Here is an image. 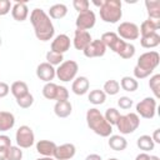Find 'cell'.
I'll return each mask as SVG.
<instances>
[{
    "label": "cell",
    "mask_w": 160,
    "mask_h": 160,
    "mask_svg": "<svg viewBox=\"0 0 160 160\" xmlns=\"http://www.w3.org/2000/svg\"><path fill=\"white\" fill-rule=\"evenodd\" d=\"M30 22L34 28L35 36L40 41H49L55 34L52 21L42 9H34L30 14Z\"/></svg>",
    "instance_id": "1"
},
{
    "label": "cell",
    "mask_w": 160,
    "mask_h": 160,
    "mask_svg": "<svg viewBox=\"0 0 160 160\" xmlns=\"http://www.w3.org/2000/svg\"><path fill=\"white\" fill-rule=\"evenodd\" d=\"M86 122L88 126L101 138H108L112 132V126L105 120L104 115L96 108H91L86 111Z\"/></svg>",
    "instance_id": "2"
},
{
    "label": "cell",
    "mask_w": 160,
    "mask_h": 160,
    "mask_svg": "<svg viewBox=\"0 0 160 160\" xmlns=\"http://www.w3.org/2000/svg\"><path fill=\"white\" fill-rule=\"evenodd\" d=\"M102 21L109 24L118 22L122 16V5L120 0H105L99 10Z\"/></svg>",
    "instance_id": "3"
},
{
    "label": "cell",
    "mask_w": 160,
    "mask_h": 160,
    "mask_svg": "<svg viewBox=\"0 0 160 160\" xmlns=\"http://www.w3.org/2000/svg\"><path fill=\"white\" fill-rule=\"evenodd\" d=\"M140 125V118L136 112H129L126 115H120L116 128L122 135L132 134Z\"/></svg>",
    "instance_id": "4"
},
{
    "label": "cell",
    "mask_w": 160,
    "mask_h": 160,
    "mask_svg": "<svg viewBox=\"0 0 160 160\" xmlns=\"http://www.w3.org/2000/svg\"><path fill=\"white\" fill-rule=\"evenodd\" d=\"M78 70H79V65H78L76 61L66 60V61H62L58 66V69H55V75L60 81L68 82V81L75 79V76L78 74Z\"/></svg>",
    "instance_id": "5"
},
{
    "label": "cell",
    "mask_w": 160,
    "mask_h": 160,
    "mask_svg": "<svg viewBox=\"0 0 160 160\" xmlns=\"http://www.w3.org/2000/svg\"><path fill=\"white\" fill-rule=\"evenodd\" d=\"M160 62V55L158 51H146L144 54H141L139 58H138V62L135 66L145 70V71H149V72H152L158 65Z\"/></svg>",
    "instance_id": "6"
},
{
    "label": "cell",
    "mask_w": 160,
    "mask_h": 160,
    "mask_svg": "<svg viewBox=\"0 0 160 160\" xmlns=\"http://www.w3.org/2000/svg\"><path fill=\"white\" fill-rule=\"evenodd\" d=\"M15 140L19 148L21 149H29L34 145L35 142V135L34 131L30 126L28 125H21L15 134Z\"/></svg>",
    "instance_id": "7"
},
{
    "label": "cell",
    "mask_w": 160,
    "mask_h": 160,
    "mask_svg": "<svg viewBox=\"0 0 160 160\" xmlns=\"http://www.w3.org/2000/svg\"><path fill=\"white\" fill-rule=\"evenodd\" d=\"M156 99L148 96L136 104V114L144 119H152L156 114Z\"/></svg>",
    "instance_id": "8"
},
{
    "label": "cell",
    "mask_w": 160,
    "mask_h": 160,
    "mask_svg": "<svg viewBox=\"0 0 160 160\" xmlns=\"http://www.w3.org/2000/svg\"><path fill=\"white\" fill-rule=\"evenodd\" d=\"M118 36L120 39L125 40H136L140 36L139 32V26L135 22H130V21H124L120 22V25L118 26Z\"/></svg>",
    "instance_id": "9"
},
{
    "label": "cell",
    "mask_w": 160,
    "mask_h": 160,
    "mask_svg": "<svg viewBox=\"0 0 160 160\" xmlns=\"http://www.w3.org/2000/svg\"><path fill=\"white\" fill-rule=\"evenodd\" d=\"M100 40H101V42H102L106 48H109L110 50H112V51H114L115 54H118V55H119V52L122 50V48H124V45H125V42H126V41H124L122 39H120V38L118 36V34L114 32V31L104 32V34L101 35Z\"/></svg>",
    "instance_id": "10"
},
{
    "label": "cell",
    "mask_w": 160,
    "mask_h": 160,
    "mask_svg": "<svg viewBox=\"0 0 160 160\" xmlns=\"http://www.w3.org/2000/svg\"><path fill=\"white\" fill-rule=\"evenodd\" d=\"M95 22H96V16H95V12L92 10H86V11H82V12H79L76 20H75V25H76V29L78 30H90L95 26Z\"/></svg>",
    "instance_id": "11"
},
{
    "label": "cell",
    "mask_w": 160,
    "mask_h": 160,
    "mask_svg": "<svg viewBox=\"0 0 160 160\" xmlns=\"http://www.w3.org/2000/svg\"><path fill=\"white\" fill-rule=\"evenodd\" d=\"M82 52L86 58H100L105 55L106 46L101 42L100 39H95V40H91V42L82 50Z\"/></svg>",
    "instance_id": "12"
},
{
    "label": "cell",
    "mask_w": 160,
    "mask_h": 160,
    "mask_svg": "<svg viewBox=\"0 0 160 160\" xmlns=\"http://www.w3.org/2000/svg\"><path fill=\"white\" fill-rule=\"evenodd\" d=\"M75 152H76L75 145L71 142H66L56 146L52 156L55 160H71L75 156Z\"/></svg>",
    "instance_id": "13"
},
{
    "label": "cell",
    "mask_w": 160,
    "mask_h": 160,
    "mask_svg": "<svg viewBox=\"0 0 160 160\" xmlns=\"http://www.w3.org/2000/svg\"><path fill=\"white\" fill-rule=\"evenodd\" d=\"M70 46H71V41L66 34H59L51 41V51L58 52V54L66 52L70 49Z\"/></svg>",
    "instance_id": "14"
},
{
    "label": "cell",
    "mask_w": 160,
    "mask_h": 160,
    "mask_svg": "<svg viewBox=\"0 0 160 160\" xmlns=\"http://www.w3.org/2000/svg\"><path fill=\"white\" fill-rule=\"evenodd\" d=\"M36 76L45 82H51V80L56 76L55 75V68L46 61L40 62L36 68Z\"/></svg>",
    "instance_id": "15"
},
{
    "label": "cell",
    "mask_w": 160,
    "mask_h": 160,
    "mask_svg": "<svg viewBox=\"0 0 160 160\" xmlns=\"http://www.w3.org/2000/svg\"><path fill=\"white\" fill-rule=\"evenodd\" d=\"M91 35L89 31L85 30H75L74 32V40H72V45L76 50H84L90 42H91Z\"/></svg>",
    "instance_id": "16"
},
{
    "label": "cell",
    "mask_w": 160,
    "mask_h": 160,
    "mask_svg": "<svg viewBox=\"0 0 160 160\" xmlns=\"http://www.w3.org/2000/svg\"><path fill=\"white\" fill-rule=\"evenodd\" d=\"M90 88V81L86 76H78L74 79L71 90L75 95H85L89 91Z\"/></svg>",
    "instance_id": "17"
},
{
    "label": "cell",
    "mask_w": 160,
    "mask_h": 160,
    "mask_svg": "<svg viewBox=\"0 0 160 160\" xmlns=\"http://www.w3.org/2000/svg\"><path fill=\"white\" fill-rule=\"evenodd\" d=\"M11 15L16 21L26 20L29 15V8L25 1H16L11 8Z\"/></svg>",
    "instance_id": "18"
},
{
    "label": "cell",
    "mask_w": 160,
    "mask_h": 160,
    "mask_svg": "<svg viewBox=\"0 0 160 160\" xmlns=\"http://www.w3.org/2000/svg\"><path fill=\"white\" fill-rule=\"evenodd\" d=\"M56 146L58 145L54 141H50V140H39L36 142V151L40 155H42V156L52 158Z\"/></svg>",
    "instance_id": "19"
},
{
    "label": "cell",
    "mask_w": 160,
    "mask_h": 160,
    "mask_svg": "<svg viewBox=\"0 0 160 160\" xmlns=\"http://www.w3.org/2000/svg\"><path fill=\"white\" fill-rule=\"evenodd\" d=\"M72 111V105L69 100L64 101H56L54 106V112L58 118H68Z\"/></svg>",
    "instance_id": "20"
},
{
    "label": "cell",
    "mask_w": 160,
    "mask_h": 160,
    "mask_svg": "<svg viewBox=\"0 0 160 160\" xmlns=\"http://www.w3.org/2000/svg\"><path fill=\"white\" fill-rule=\"evenodd\" d=\"M15 125V116L9 111H0V131H9Z\"/></svg>",
    "instance_id": "21"
},
{
    "label": "cell",
    "mask_w": 160,
    "mask_h": 160,
    "mask_svg": "<svg viewBox=\"0 0 160 160\" xmlns=\"http://www.w3.org/2000/svg\"><path fill=\"white\" fill-rule=\"evenodd\" d=\"M160 28V21H155V20H151V19H148V20H144L139 28V32L141 36H146V35H150V34H154L156 32V30Z\"/></svg>",
    "instance_id": "22"
},
{
    "label": "cell",
    "mask_w": 160,
    "mask_h": 160,
    "mask_svg": "<svg viewBox=\"0 0 160 160\" xmlns=\"http://www.w3.org/2000/svg\"><path fill=\"white\" fill-rule=\"evenodd\" d=\"M145 6L148 10L149 19L160 21V1L159 0H146Z\"/></svg>",
    "instance_id": "23"
},
{
    "label": "cell",
    "mask_w": 160,
    "mask_h": 160,
    "mask_svg": "<svg viewBox=\"0 0 160 160\" xmlns=\"http://www.w3.org/2000/svg\"><path fill=\"white\" fill-rule=\"evenodd\" d=\"M108 144H109L110 149H112L114 151H122L128 146L126 139L121 135H110Z\"/></svg>",
    "instance_id": "24"
},
{
    "label": "cell",
    "mask_w": 160,
    "mask_h": 160,
    "mask_svg": "<svg viewBox=\"0 0 160 160\" xmlns=\"http://www.w3.org/2000/svg\"><path fill=\"white\" fill-rule=\"evenodd\" d=\"M10 91L14 95L15 99H19V98L29 94V86H28V84L25 81H20V80L19 81H14L11 84V86H10Z\"/></svg>",
    "instance_id": "25"
},
{
    "label": "cell",
    "mask_w": 160,
    "mask_h": 160,
    "mask_svg": "<svg viewBox=\"0 0 160 160\" xmlns=\"http://www.w3.org/2000/svg\"><path fill=\"white\" fill-rule=\"evenodd\" d=\"M68 14V6L65 4H54L49 9V18L50 19H62Z\"/></svg>",
    "instance_id": "26"
},
{
    "label": "cell",
    "mask_w": 160,
    "mask_h": 160,
    "mask_svg": "<svg viewBox=\"0 0 160 160\" xmlns=\"http://www.w3.org/2000/svg\"><path fill=\"white\" fill-rule=\"evenodd\" d=\"M140 44L145 49H154L160 44V35L158 32H154V34H150L146 36H141Z\"/></svg>",
    "instance_id": "27"
},
{
    "label": "cell",
    "mask_w": 160,
    "mask_h": 160,
    "mask_svg": "<svg viewBox=\"0 0 160 160\" xmlns=\"http://www.w3.org/2000/svg\"><path fill=\"white\" fill-rule=\"evenodd\" d=\"M136 145H138V148L140 150H142V152L151 151L155 148V142L152 141L150 135H141V136H139L138 140H136Z\"/></svg>",
    "instance_id": "28"
},
{
    "label": "cell",
    "mask_w": 160,
    "mask_h": 160,
    "mask_svg": "<svg viewBox=\"0 0 160 160\" xmlns=\"http://www.w3.org/2000/svg\"><path fill=\"white\" fill-rule=\"evenodd\" d=\"M119 84H120V88L122 90L129 91V92H132V91L138 90V86H139L138 80L135 78H131V76H124V78H121V80H120Z\"/></svg>",
    "instance_id": "29"
},
{
    "label": "cell",
    "mask_w": 160,
    "mask_h": 160,
    "mask_svg": "<svg viewBox=\"0 0 160 160\" xmlns=\"http://www.w3.org/2000/svg\"><path fill=\"white\" fill-rule=\"evenodd\" d=\"M88 100H89L91 104H94V105H101V104H104L105 100H106V94H105L102 90H100V89H95V90H91V91L89 92Z\"/></svg>",
    "instance_id": "30"
},
{
    "label": "cell",
    "mask_w": 160,
    "mask_h": 160,
    "mask_svg": "<svg viewBox=\"0 0 160 160\" xmlns=\"http://www.w3.org/2000/svg\"><path fill=\"white\" fill-rule=\"evenodd\" d=\"M102 91L106 95H110V96L116 95L120 91V84H119V81H116L114 79H110V80L105 81L104 88H102Z\"/></svg>",
    "instance_id": "31"
},
{
    "label": "cell",
    "mask_w": 160,
    "mask_h": 160,
    "mask_svg": "<svg viewBox=\"0 0 160 160\" xmlns=\"http://www.w3.org/2000/svg\"><path fill=\"white\" fill-rule=\"evenodd\" d=\"M58 94V85L55 82H46L42 88V95L48 100H55Z\"/></svg>",
    "instance_id": "32"
},
{
    "label": "cell",
    "mask_w": 160,
    "mask_h": 160,
    "mask_svg": "<svg viewBox=\"0 0 160 160\" xmlns=\"http://www.w3.org/2000/svg\"><path fill=\"white\" fill-rule=\"evenodd\" d=\"M120 115H121V114H120V111H119L118 109H115V108H109V109H106V111H105V114H104V118H105V120L112 126V125H116V122H118Z\"/></svg>",
    "instance_id": "33"
},
{
    "label": "cell",
    "mask_w": 160,
    "mask_h": 160,
    "mask_svg": "<svg viewBox=\"0 0 160 160\" xmlns=\"http://www.w3.org/2000/svg\"><path fill=\"white\" fill-rule=\"evenodd\" d=\"M149 88L155 95V99L160 98V74H155L149 80Z\"/></svg>",
    "instance_id": "34"
},
{
    "label": "cell",
    "mask_w": 160,
    "mask_h": 160,
    "mask_svg": "<svg viewBox=\"0 0 160 160\" xmlns=\"http://www.w3.org/2000/svg\"><path fill=\"white\" fill-rule=\"evenodd\" d=\"M64 61V56L62 54H58V52H54V51H48L46 52V62H49L50 65L55 66V65H60L61 62Z\"/></svg>",
    "instance_id": "35"
},
{
    "label": "cell",
    "mask_w": 160,
    "mask_h": 160,
    "mask_svg": "<svg viewBox=\"0 0 160 160\" xmlns=\"http://www.w3.org/2000/svg\"><path fill=\"white\" fill-rule=\"evenodd\" d=\"M22 159V150L21 148H19L18 145H11L8 149V155H6V160H21Z\"/></svg>",
    "instance_id": "36"
},
{
    "label": "cell",
    "mask_w": 160,
    "mask_h": 160,
    "mask_svg": "<svg viewBox=\"0 0 160 160\" xmlns=\"http://www.w3.org/2000/svg\"><path fill=\"white\" fill-rule=\"evenodd\" d=\"M135 55V46L131 44V42H125L122 50L119 52V56L122 58V59H131L132 56Z\"/></svg>",
    "instance_id": "37"
},
{
    "label": "cell",
    "mask_w": 160,
    "mask_h": 160,
    "mask_svg": "<svg viewBox=\"0 0 160 160\" xmlns=\"http://www.w3.org/2000/svg\"><path fill=\"white\" fill-rule=\"evenodd\" d=\"M16 104H18V106H20L21 109H28V108H30V106L34 104V96L29 92V94H26V95L19 98V99H16Z\"/></svg>",
    "instance_id": "38"
},
{
    "label": "cell",
    "mask_w": 160,
    "mask_h": 160,
    "mask_svg": "<svg viewBox=\"0 0 160 160\" xmlns=\"http://www.w3.org/2000/svg\"><path fill=\"white\" fill-rule=\"evenodd\" d=\"M72 6H74V9H75L78 12H82V11L89 10L90 2H89L88 0H74V1H72Z\"/></svg>",
    "instance_id": "39"
},
{
    "label": "cell",
    "mask_w": 160,
    "mask_h": 160,
    "mask_svg": "<svg viewBox=\"0 0 160 160\" xmlns=\"http://www.w3.org/2000/svg\"><path fill=\"white\" fill-rule=\"evenodd\" d=\"M56 101H64V100H69V90L65 86L58 85V94H56Z\"/></svg>",
    "instance_id": "40"
},
{
    "label": "cell",
    "mask_w": 160,
    "mask_h": 160,
    "mask_svg": "<svg viewBox=\"0 0 160 160\" xmlns=\"http://www.w3.org/2000/svg\"><path fill=\"white\" fill-rule=\"evenodd\" d=\"M118 105L120 109L122 110H128L132 106V99H130L129 96H120L118 100Z\"/></svg>",
    "instance_id": "41"
},
{
    "label": "cell",
    "mask_w": 160,
    "mask_h": 160,
    "mask_svg": "<svg viewBox=\"0 0 160 160\" xmlns=\"http://www.w3.org/2000/svg\"><path fill=\"white\" fill-rule=\"evenodd\" d=\"M12 5L9 0H0V15H6L9 14V11L11 10Z\"/></svg>",
    "instance_id": "42"
},
{
    "label": "cell",
    "mask_w": 160,
    "mask_h": 160,
    "mask_svg": "<svg viewBox=\"0 0 160 160\" xmlns=\"http://www.w3.org/2000/svg\"><path fill=\"white\" fill-rule=\"evenodd\" d=\"M152 72H149V71H145V70H142V69H140V68H138V66H135L134 68V76H135V79H145V78H148V76H150Z\"/></svg>",
    "instance_id": "43"
},
{
    "label": "cell",
    "mask_w": 160,
    "mask_h": 160,
    "mask_svg": "<svg viewBox=\"0 0 160 160\" xmlns=\"http://www.w3.org/2000/svg\"><path fill=\"white\" fill-rule=\"evenodd\" d=\"M11 146V140L8 135H0V149H9Z\"/></svg>",
    "instance_id": "44"
},
{
    "label": "cell",
    "mask_w": 160,
    "mask_h": 160,
    "mask_svg": "<svg viewBox=\"0 0 160 160\" xmlns=\"http://www.w3.org/2000/svg\"><path fill=\"white\" fill-rule=\"evenodd\" d=\"M9 91H10V86L6 82L0 81V99L1 98H5L9 94Z\"/></svg>",
    "instance_id": "45"
},
{
    "label": "cell",
    "mask_w": 160,
    "mask_h": 160,
    "mask_svg": "<svg viewBox=\"0 0 160 160\" xmlns=\"http://www.w3.org/2000/svg\"><path fill=\"white\" fill-rule=\"evenodd\" d=\"M151 139H152V141H154L155 144H160V129H156V130H154Z\"/></svg>",
    "instance_id": "46"
},
{
    "label": "cell",
    "mask_w": 160,
    "mask_h": 160,
    "mask_svg": "<svg viewBox=\"0 0 160 160\" xmlns=\"http://www.w3.org/2000/svg\"><path fill=\"white\" fill-rule=\"evenodd\" d=\"M149 159H150V155L148 152H140L135 158V160H149Z\"/></svg>",
    "instance_id": "47"
},
{
    "label": "cell",
    "mask_w": 160,
    "mask_h": 160,
    "mask_svg": "<svg viewBox=\"0 0 160 160\" xmlns=\"http://www.w3.org/2000/svg\"><path fill=\"white\" fill-rule=\"evenodd\" d=\"M85 160H102V158L99 154H90L85 158Z\"/></svg>",
    "instance_id": "48"
},
{
    "label": "cell",
    "mask_w": 160,
    "mask_h": 160,
    "mask_svg": "<svg viewBox=\"0 0 160 160\" xmlns=\"http://www.w3.org/2000/svg\"><path fill=\"white\" fill-rule=\"evenodd\" d=\"M8 149H0V160H6Z\"/></svg>",
    "instance_id": "49"
},
{
    "label": "cell",
    "mask_w": 160,
    "mask_h": 160,
    "mask_svg": "<svg viewBox=\"0 0 160 160\" xmlns=\"http://www.w3.org/2000/svg\"><path fill=\"white\" fill-rule=\"evenodd\" d=\"M104 1H105V0H100V1L94 0V1H92V4H94V5H96V6H99V8H101V6L104 5Z\"/></svg>",
    "instance_id": "50"
},
{
    "label": "cell",
    "mask_w": 160,
    "mask_h": 160,
    "mask_svg": "<svg viewBox=\"0 0 160 160\" xmlns=\"http://www.w3.org/2000/svg\"><path fill=\"white\" fill-rule=\"evenodd\" d=\"M36 160H55V159H52V158H49V156H42V158H39V159H36Z\"/></svg>",
    "instance_id": "51"
},
{
    "label": "cell",
    "mask_w": 160,
    "mask_h": 160,
    "mask_svg": "<svg viewBox=\"0 0 160 160\" xmlns=\"http://www.w3.org/2000/svg\"><path fill=\"white\" fill-rule=\"evenodd\" d=\"M149 160H160V158L156 156V155H150V159Z\"/></svg>",
    "instance_id": "52"
},
{
    "label": "cell",
    "mask_w": 160,
    "mask_h": 160,
    "mask_svg": "<svg viewBox=\"0 0 160 160\" xmlns=\"http://www.w3.org/2000/svg\"><path fill=\"white\" fill-rule=\"evenodd\" d=\"M108 160H119V159H116V158H110V159H108Z\"/></svg>",
    "instance_id": "53"
},
{
    "label": "cell",
    "mask_w": 160,
    "mask_h": 160,
    "mask_svg": "<svg viewBox=\"0 0 160 160\" xmlns=\"http://www.w3.org/2000/svg\"><path fill=\"white\" fill-rule=\"evenodd\" d=\"M2 45V40H1V36H0V46Z\"/></svg>",
    "instance_id": "54"
}]
</instances>
